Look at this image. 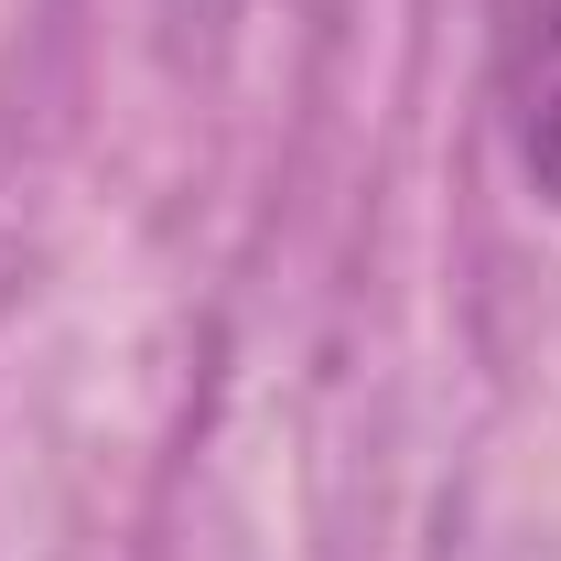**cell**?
Instances as JSON below:
<instances>
[{
	"label": "cell",
	"instance_id": "obj_1",
	"mask_svg": "<svg viewBox=\"0 0 561 561\" xmlns=\"http://www.w3.org/2000/svg\"><path fill=\"white\" fill-rule=\"evenodd\" d=\"M507 130H518V173L540 184V206H561V0L529 22L507 66Z\"/></svg>",
	"mask_w": 561,
	"mask_h": 561
}]
</instances>
